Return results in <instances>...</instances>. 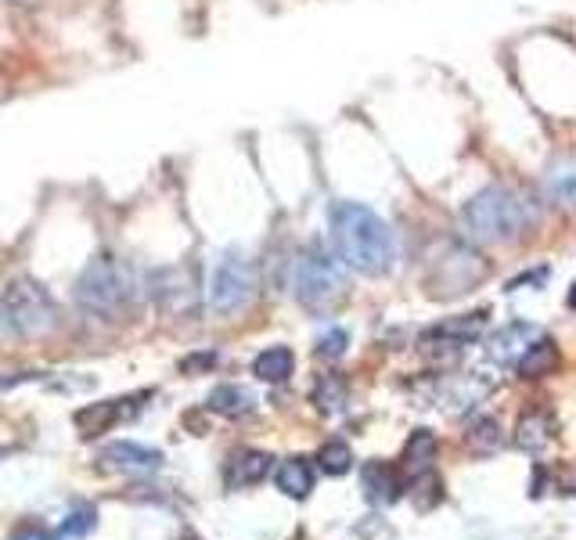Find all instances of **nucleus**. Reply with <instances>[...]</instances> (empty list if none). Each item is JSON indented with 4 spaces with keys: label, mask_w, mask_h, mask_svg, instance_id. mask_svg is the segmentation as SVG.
Instances as JSON below:
<instances>
[{
    "label": "nucleus",
    "mask_w": 576,
    "mask_h": 540,
    "mask_svg": "<svg viewBox=\"0 0 576 540\" xmlns=\"http://www.w3.org/2000/svg\"><path fill=\"white\" fill-rule=\"evenodd\" d=\"M411 497H414V504L422 508V512H429L432 504H440L443 501V483L432 472H425V476H418L414 479V490H411Z\"/></svg>",
    "instance_id": "bb28decb"
},
{
    "label": "nucleus",
    "mask_w": 576,
    "mask_h": 540,
    "mask_svg": "<svg viewBox=\"0 0 576 540\" xmlns=\"http://www.w3.org/2000/svg\"><path fill=\"white\" fill-rule=\"evenodd\" d=\"M533 339H537V328H533V324H522V321L504 324L501 332L490 339V350L486 353H490V360H497V364H519Z\"/></svg>",
    "instance_id": "f8f14e48"
},
{
    "label": "nucleus",
    "mask_w": 576,
    "mask_h": 540,
    "mask_svg": "<svg viewBox=\"0 0 576 540\" xmlns=\"http://www.w3.org/2000/svg\"><path fill=\"white\" fill-rule=\"evenodd\" d=\"M346 342H350V335L342 332V328H332L328 335H321V342H317V353L328 360H339L342 353H346Z\"/></svg>",
    "instance_id": "cd10ccee"
},
{
    "label": "nucleus",
    "mask_w": 576,
    "mask_h": 540,
    "mask_svg": "<svg viewBox=\"0 0 576 540\" xmlns=\"http://www.w3.org/2000/svg\"><path fill=\"white\" fill-rule=\"evenodd\" d=\"M270 465H274V458H270L267 450H242V454H234L231 465H227V486H231V490H245V486L263 483Z\"/></svg>",
    "instance_id": "4468645a"
},
{
    "label": "nucleus",
    "mask_w": 576,
    "mask_h": 540,
    "mask_svg": "<svg viewBox=\"0 0 576 540\" xmlns=\"http://www.w3.org/2000/svg\"><path fill=\"white\" fill-rule=\"evenodd\" d=\"M11 540H54V533H47L40 522H26V526H18V530L11 533Z\"/></svg>",
    "instance_id": "c756f323"
},
{
    "label": "nucleus",
    "mask_w": 576,
    "mask_h": 540,
    "mask_svg": "<svg viewBox=\"0 0 576 540\" xmlns=\"http://www.w3.org/2000/svg\"><path fill=\"white\" fill-rule=\"evenodd\" d=\"M152 292L159 299V306L173 317H188L195 314L198 306V285L195 274L188 267H166L152 274Z\"/></svg>",
    "instance_id": "1a4fd4ad"
},
{
    "label": "nucleus",
    "mask_w": 576,
    "mask_h": 540,
    "mask_svg": "<svg viewBox=\"0 0 576 540\" xmlns=\"http://www.w3.org/2000/svg\"><path fill=\"white\" fill-rule=\"evenodd\" d=\"M216 364V353H191V357L180 360V371L184 375H198V371H209Z\"/></svg>",
    "instance_id": "c85d7f7f"
},
{
    "label": "nucleus",
    "mask_w": 576,
    "mask_h": 540,
    "mask_svg": "<svg viewBox=\"0 0 576 540\" xmlns=\"http://www.w3.org/2000/svg\"><path fill=\"white\" fill-rule=\"evenodd\" d=\"M544 191L555 206L576 209V166H551V173L544 177Z\"/></svg>",
    "instance_id": "b1692460"
},
{
    "label": "nucleus",
    "mask_w": 576,
    "mask_h": 540,
    "mask_svg": "<svg viewBox=\"0 0 576 540\" xmlns=\"http://www.w3.org/2000/svg\"><path fill=\"white\" fill-rule=\"evenodd\" d=\"M494 393V378L479 375V371H472V375H447V378H432L429 393L422 396L425 404H436L443 407L447 414H465L472 411V407H479L486 400V396Z\"/></svg>",
    "instance_id": "6e6552de"
},
{
    "label": "nucleus",
    "mask_w": 576,
    "mask_h": 540,
    "mask_svg": "<svg viewBox=\"0 0 576 540\" xmlns=\"http://www.w3.org/2000/svg\"><path fill=\"white\" fill-rule=\"evenodd\" d=\"M126 400H98V404H87L80 407V411L72 414V422H76V429H80L83 440H94V436H101V432H108L112 425L119 422L126 414Z\"/></svg>",
    "instance_id": "ddd939ff"
},
{
    "label": "nucleus",
    "mask_w": 576,
    "mask_h": 540,
    "mask_svg": "<svg viewBox=\"0 0 576 540\" xmlns=\"http://www.w3.org/2000/svg\"><path fill=\"white\" fill-rule=\"evenodd\" d=\"M465 450L476 458H494L504 450V429L497 418H476L465 432Z\"/></svg>",
    "instance_id": "6ab92c4d"
},
{
    "label": "nucleus",
    "mask_w": 576,
    "mask_h": 540,
    "mask_svg": "<svg viewBox=\"0 0 576 540\" xmlns=\"http://www.w3.org/2000/svg\"><path fill=\"white\" fill-rule=\"evenodd\" d=\"M486 328V310H476V314H458V317H447V321H440L432 332L443 335V339L458 342V346H468L472 339H479Z\"/></svg>",
    "instance_id": "4be33fe9"
},
{
    "label": "nucleus",
    "mask_w": 576,
    "mask_h": 540,
    "mask_svg": "<svg viewBox=\"0 0 576 540\" xmlns=\"http://www.w3.org/2000/svg\"><path fill=\"white\" fill-rule=\"evenodd\" d=\"M486 260L476 256L472 249L465 245H450L443 252L440 260L429 267V278H425V288H429L432 299H454V296H465L479 281L486 278Z\"/></svg>",
    "instance_id": "0eeeda50"
},
{
    "label": "nucleus",
    "mask_w": 576,
    "mask_h": 540,
    "mask_svg": "<svg viewBox=\"0 0 576 540\" xmlns=\"http://www.w3.org/2000/svg\"><path fill=\"white\" fill-rule=\"evenodd\" d=\"M566 303H569V310H576V285L569 288V299H566Z\"/></svg>",
    "instance_id": "2f4dec72"
},
{
    "label": "nucleus",
    "mask_w": 576,
    "mask_h": 540,
    "mask_svg": "<svg viewBox=\"0 0 576 540\" xmlns=\"http://www.w3.org/2000/svg\"><path fill=\"white\" fill-rule=\"evenodd\" d=\"M292 371H296V353L288 350V346H267L260 357L252 360V375L260 378V382H270V386L288 382Z\"/></svg>",
    "instance_id": "a211bd4d"
},
{
    "label": "nucleus",
    "mask_w": 576,
    "mask_h": 540,
    "mask_svg": "<svg viewBox=\"0 0 576 540\" xmlns=\"http://www.w3.org/2000/svg\"><path fill=\"white\" fill-rule=\"evenodd\" d=\"M461 224H465V234L472 242L508 245L537 224V209L515 188L494 184V188H483L461 206Z\"/></svg>",
    "instance_id": "f03ea898"
},
{
    "label": "nucleus",
    "mask_w": 576,
    "mask_h": 540,
    "mask_svg": "<svg viewBox=\"0 0 576 540\" xmlns=\"http://www.w3.org/2000/svg\"><path fill=\"white\" fill-rule=\"evenodd\" d=\"M317 465H321L324 476H346V472L353 468V450H350V443L328 440L321 450H317Z\"/></svg>",
    "instance_id": "393cba45"
},
{
    "label": "nucleus",
    "mask_w": 576,
    "mask_h": 540,
    "mask_svg": "<svg viewBox=\"0 0 576 540\" xmlns=\"http://www.w3.org/2000/svg\"><path fill=\"white\" fill-rule=\"evenodd\" d=\"M332 238L342 263L357 274L382 278L396 263V234L393 227L360 202H335L332 206Z\"/></svg>",
    "instance_id": "f257e3e1"
},
{
    "label": "nucleus",
    "mask_w": 576,
    "mask_h": 540,
    "mask_svg": "<svg viewBox=\"0 0 576 540\" xmlns=\"http://www.w3.org/2000/svg\"><path fill=\"white\" fill-rule=\"evenodd\" d=\"M310 400H314V407L321 414H339L346 407V400H350V389H346V382L339 375H321L314 382Z\"/></svg>",
    "instance_id": "5701e85b"
},
{
    "label": "nucleus",
    "mask_w": 576,
    "mask_h": 540,
    "mask_svg": "<svg viewBox=\"0 0 576 540\" xmlns=\"http://www.w3.org/2000/svg\"><path fill=\"white\" fill-rule=\"evenodd\" d=\"M360 486H364L371 504H393L400 497V476L386 461H368L364 472H360Z\"/></svg>",
    "instance_id": "2eb2a0df"
},
{
    "label": "nucleus",
    "mask_w": 576,
    "mask_h": 540,
    "mask_svg": "<svg viewBox=\"0 0 576 540\" xmlns=\"http://www.w3.org/2000/svg\"><path fill=\"white\" fill-rule=\"evenodd\" d=\"M288 288H292L299 306L317 310V314L332 310L335 303L346 299V278H342L339 263L328 260L317 249L299 252L296 260H292V267H288Z\"/></svg>",
    "instance_id": "20e7f679"
},
{
    "label": "nucleus",
    "mask_w": 576,
    "mask_h": 540,
    "mask_svg": "<svg viewBox=\"0 0 576 540\" xmlns=\"http://www.w3.org/2000/svg\"><path fill=\"white\" fill-rule=\"evenodd\" d=\"M180 540H195V537H180Z\"/></svg>",
    "instance_id": "72a5a7b5"
},
{
    "label": "nucleus",
    "mask_w": 576,
    "mask_h": 540,
    "mask_svg": "<svg viewBox=\"0 0 576 540\" xmlns=\"http://www.w3.org/2000/svg\"><path fill=\"white\" fill-rule=\"evenodd\" d=\"M206 407L216 414H224V418H245V414H252V407H256V396L245 386H216L213 393H209Z\"/></svg>",
    "instance_id": "412c9836"
},
{
    "label": "nucleus",
    "mask_w": 576,
    "mask_h": 540,
    "mask_svg": "<svg viewBox=\"0 0 576 540\" xmlns=\"http://www.w3.org/2000/svg\"><path fill=\"white\" fill-rule=\"evenodd\" d=\"M278 490L285 497H296V501H303V497H310V490H314V468H310V461L306 458H288L281 461L278 468Z\"/></svg>",
    "instance_id": "aec40b11"
},
{
    "label": "nucleus",
    "mask_w": 576,
    "mask_h": 540,
    "mask_svg": "<svg viewBox=\"0 0 576 540\" xmlns=\"http://www.w3.org/2000/svg\"><path fill=\"white\" fill-rule=\"evenodd\" d=\"M18 4H33V0H18Z\"/></svg>",
    "instance_id": "473e14b6"
},
{
    "label": "nucleus",
    "mask_w": 576,
    "mask_h": 540,
    "mask_svg": "<svg viewBox=\"0 0 576 540\" xmlns=\"http://www.w3.org/2000/svg\"><path fill=\"white\" fill-rule=\"evenodd\" d=\"M555 440V414L551 411H526L515 425V443H519L526 454H544Z\"/></svg>",
    "instance_id": "9b49d317"
},
{
    "label": "nucleus",
    "mask_w": 576,
    "mask_h": 540,
    "mask_svg": "<svg viewBox=\"0 0 576 540\" xmlns=\"http://www.w3.org/2000/svg\"><path fill=\"white\" fill-rule=\"evenodd\" d=\"M101 468H108V472H130V476H137V472H155V468L162 465V454L152 447H141V443H130V440H119L112 443V447L101 450Z\"/></svg>",
    "instance_id": "9d476101"
},
{
    "label": "nucleus",
    "mask_w": 576,
    "mask_h": 540,
    "mask_svg": "<svg viewBox=\"0 0 576 540\" xmlns=\"http://www.w3.org/2000/svg\"><path fill=\"white\" fill-rule=\"evenodd\" d=\"M134 292H137L134 270L126 267L123 260H116V256L90 260L80 270V278H76V303L83 310H90V314L105 317V321L123 314L126 306L134 303Z\"/></svg>",
    "instance_id": "7ed1b4c3"
},
{
    "label": "nucleus",
    "mask_w": 576,
    "mask_h": 540,
    "mask_svg": "<svg viewBox=\"0 0 576 540\" xmlns=\"http://www.w3.org/2000/svg\"><path fill=\"white\" fill-rule=\"evenodd\" d=\"M15 324H11V314H8V306H4V299H0V342H8L15 339Z\"/></svg>",
    "instance_id": "7c9ffc66"
},
{
    "label": "nucleus",
    "mask_w": 576,
    "mask_h": 540,
    "mask_svg": "<svg viewBox=\"0 0 576 540\" xmlns=\"http://www.w3.org/2000/svg\"><path fill=\"white\" fill-rule=\"evenodd\" d=\"M256 296V267L245 252H224L209 278V310L220 317L242 314Z\"/></svg>",
    "instance_id": "423d86ee"
},
{
    "label": "nucleus",
    "mask_w": 576,
    "mask_h": 540,
    "mask_svg": "<svg viewBox=\"0 0 576 540\" xmlns=\"http://www.w3.org/2000/svg\"><path fill=\"white\" fill-rule=\"evenodd\" d=\"M436 454H440V440H436V432L429 429H414L411 440H407L404 447V472H411V479L425 476V472H432V465H436Z\"/></svg>",
    "instance_id": "dca6fc26"
},
{
    "label": "nucleus",
    "mask_w": 576,
    "mask_h": 540,
    "mask_svg": "<svg viewBox=\"0 0 576 540\" xmlns=\"http://www.w3.org/2000/svg\"><path fill=\"white\" fill-rule=\"evenodd\" d=\"M4 306H8L11 324L18 335L26 339H44L58 328V306H54L51 292L33 278H18L4 288Z\"/></svg>",
    "instance_id": "39448f33"
},
{
    "label": "nucleus",
    "mask_w": 576,
    "mask_h": 540,
    "mask_svg": "<svg viewBox=\"0 0 576 540\" xmlns=\"http://www.w3.org/2000/svg\"><path fill=\"white\" fill-rule=\"evenodd\" d=\"M558 360H562L558 342L537 335V339L530 342V350L522 353V360L515 364V368H519V378H548V375H555Z\"/></svg>",
    "instance_id": "f3484780"
},
{
    "label": "nucleus",
    "mask_w": 576,
    "mask_h": 540,
    "mask_svg": "<svg viewBox=\"0 0 576 540\" xmlns=\"http://www.w3.org/2000/svg\"><path fill=\"white\" fill-rule=\"evenodd\" d=\"M94 526H98V512H94V508H76V512H72L69 519L58 526V537H62V540H80V537H87Z\"/></svg>",
    "instance_id": "a878e982"
}]
</instances>
